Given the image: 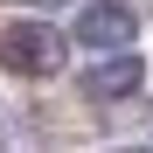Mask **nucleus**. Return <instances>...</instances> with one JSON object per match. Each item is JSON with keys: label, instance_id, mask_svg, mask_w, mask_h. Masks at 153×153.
<instances>
[{"label": "nucleus", "instance_id": "f257e3e1", "mask_svg": "<svg viewBox=\"0 0 153 153\" xmlns=\"http://www.w3.org/2000/svg\"><path fill=\"white\" fill-rule=\"evenodd\" d=\"M56 63H63V35L49 28V21H14V28H0V70L49 76Z\"/></svg>", "mask_w": 153, "mask_h": 153}, {"label": "nucleus", "instance_id": "f03ea898", "mask_svg": "<svg viewBox=\"0 0 153 153\" xmlns=\"http://www.w3.org/2000/svg\"><path fill=\"white\" fill-rule=\"evenodd\" d=\"M132 28H139V14L125 7V0H97V7H84L76 14V42L84 49H132Z\"/></svg>", "mask_w": 153, "mask_h": 153}, {"label": "nucleus", "instance_id": "7ed1b4c3", "mask_svg": "<svg viewBox=\"0 0 153 153\" xmlns=\"http://www.w3.org/2000/svg\"><path fill=\"white\" fill-rule=\"evenodd\" d=\"M139 56L132 49H105V63H91L84 70V97H125V91H139Z\"/></svg>", "mask_w": 153, "mask_h": 153}, {"label": "nucleus", "instance_id": "20e7f679", "mask_svg": "<svg viewBox=\"0 0 153 153\" xmlns=\"http://www.w3.org/2000/svg\"><path fill=\"white\" fill-rule=\"evenodd\" d=\"M14 7H56V0H14Z\"/></svg>", "mask_w": 153, "mask_h": 153}]
</instances>
